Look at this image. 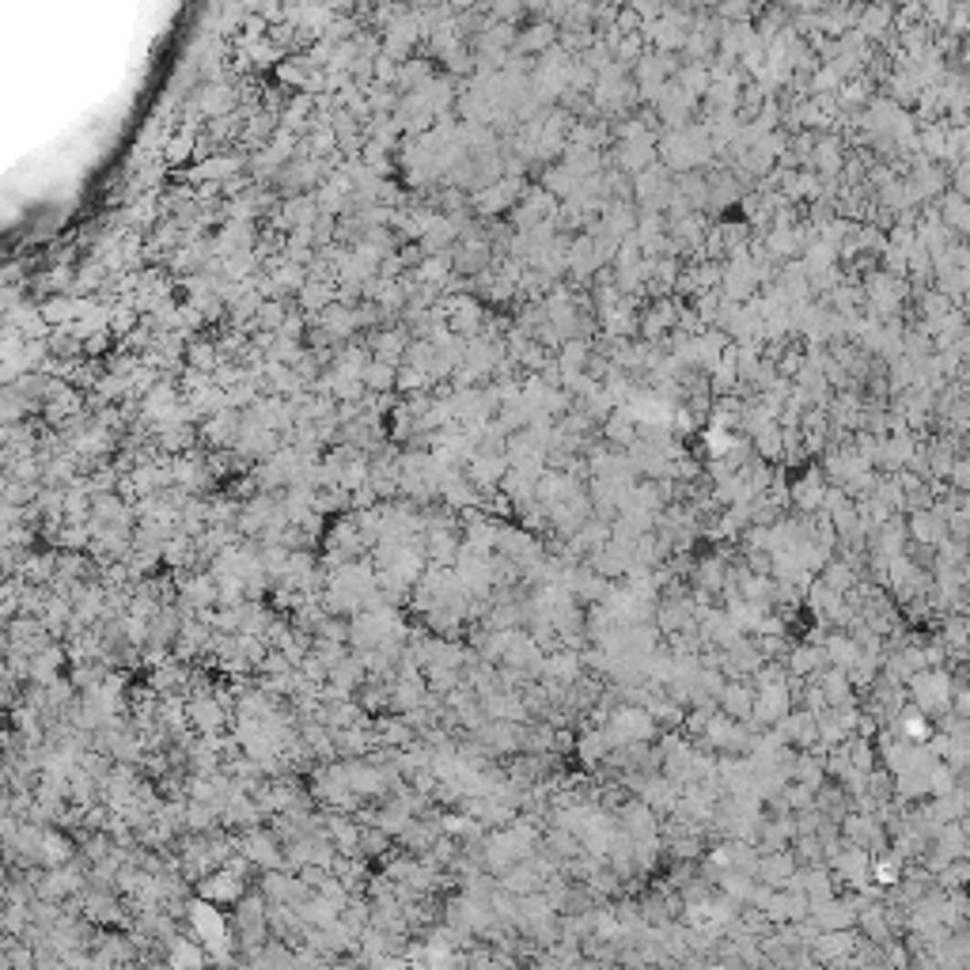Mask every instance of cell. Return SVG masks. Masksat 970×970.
I'll return each mask as SVG.
<instances>
[{
    "instance_id": "obj_3",
    "label": "cell",
    "mask_w": 970,
    "mask_h": 970,
    "mask_svg": "<svg viewBox=\"0 0 970 970\" xmlns=\"http://www.w3.org/2000/svg\"><path fill=\"white\" fill-rule=\"evenodd\" d=\"M190 156H194V133L187 129L182 136H175V141H171L167 159H171V164H182V159H190Z\"/></svg>"
},
{
    "instance_id": "obj_2",
    "label": "cell",
    "mask_w": 970,
    "mask_h": 970,
    "mask_svg": "<svg viewBox=\"0 0 970 970\" xmlns=\"http://www.w3.org/2000/svg\"><path fill=\"white\" fill-rule=\"evenodd\" d=\"M190 712H194V721L201 724V732H217L220 728V709L213 702H194Z\"/></svg>"
},
{
    "instance_id": "obj_7",
    "label": "cell",
    "mask_w": 970,
    "mask_h": 970,
    "mask_svg": "<svg viewBox=\"0 0 970 970\" xmlns=\"http://www.w3.org/2000/svg\"><path fill=\"white\" fill-rule=\"evenodd\" d=\"M262 322H266V327H277V322H281V308H277V304H262Z\"/></svg>"
},
{
    "instance_id": "obj_5",
    "label": "cell",
    "mask_w": 970,
    "mask_h": 970,
    "mask_svg": "<svg viewBox=\"0 0 970 970\" xmlns=\"http://www.w3.org/2000/svg\"><path fill=\"white\" fill-rule=\"evenodd\" d=\"M903 735L906 739H929V728L921 721V712H903Z\"/></svg>"
},
{
    "instance_id": "obj_6",
    "label": "cell",
    "mask_w": 970,
    "mask_h": 970,
    "mask_svg": "<svg viewBox=\"0 0 970 970\" xmlns=\"http://www.w3.org/2000/svg\"><path fill=\"white\" fill-rule=\"evenodd\" d=\"M724 709H732V712H751L747 690H724Z\"/></svg>"
},
{
    "instance_id": "obj_8",
    "label": "cell",
    "mask_w": 970,
    "mask_h": 970,
    "mask_svg": "<svg viewBox=\"0 0 970 970\" xmlns=\"http://www.w3.org/2000/svg\"><path fill=\"white\" fill-rule=\"evenodd\" d=\"M315 910H327V903H315ZM315 921H330V914H311Z\"/></svg>"
},
{
    "instance_id": "obj_4",
    "label": "cell",
    "mask_w": 970,
    "mask_h": 970,
    "mask_svg": "<svg viewBox=\"0 0 970 970\" xmlns=\"http://www.w3.org/2000/svg\"><path fill=\"white\" fill-rule=\"evenodd\" d=\"M550 42H553V27H530V31L520 38L523 50H542V45H550Z\"/></svg>"
},
{
    "instance_id": "obj_1",
    "label": "cell",
    "mask_w": 970,
    "mask_h": 970,
    "mask_svg": "<svg viewBox=\"0 0 970 970\" xmlns=\"http://www.w3.org/2000/svg\"><path fill=\"white\" fill-rule=\"evenodd\" d=\"M239 891H243V884L236 880L232 872H220V875H213V884H201V894H205V898H213V903H227V898H239Z\"/></svg>"
}]
</instances>
